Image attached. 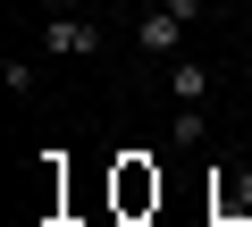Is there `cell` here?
Masks as SVG:
<instances>
[{
  "mask_svg": "<svg viewBox=\"0 0 252 227\" xmlns=\"http://www.w3.org/2000/svg\"><path fill=\"white\" fill-rule=\"evenodd\" d=\"M101 17H84V9H67V0H51L42 9V51L51 59H101Z\"/></svg>",
  "mask_w": 252,
  "mask_h": 227,
  "instance_id": "obj_1",
  "label": "cell"
},
{
  "mask_svg": "<svg viewBox=\"0 0 252 227\" xmlns=\"http://www.w3.org/2000/svg\"><path fill=\"white\" fill-rule=\"evenodd\" d=\"M126 34H135V51H143V59H177V51H185V17L168 9V0H160V9H143Z\"/></svg>",
  "mask_w": 252,
  "mask_h": 227,
  "instance_id": "obj_2",
  "label": "cell"
},
{
  "mask_svg": "<svg viewBox=\"0 0 252 227\" xmlns=\"http://www.w3.org/2000/svg\"><path fill=\"white\" fill-rule=\"evenodd\" d=\"M168 101H177V109H185V101H210V59L177 51V59H168Z\"/></svg>",
  "mask_w": 252,
  "mask_h": 227,
  "instance_id": "obj_3",
  "label": "cell"
},
{
  "mask_svg": "<svg viewBox=\"0 0 252 227\" xmlns=\"http://www.w3.org/2000/svg\"><path fill=\"white\" fill-rule=\"evenodd\" d=\"M152 202H160V168L126 160V168H118V210H152Z\"/></svg>",
  "mask_w": 252,
  "mask_h": 227,
  "instance_id": "obj_4",
  "label": "cell"
},
{
  "mask_svg": "<svg viewBox=\"0 0 252 227\" xmlns=\"http://www.w3.org/2000/svg\"><path fill=\"white\" fill-rule=\"evenodd\" d=\"M202 135H210V127H202V101H185L177 127H168V143H177V152H202Z\"/></svg>",
  "mask_w": 252,
  "mask_h": 227,
  "instance_id": "obj_5",
  "label": "cell"
},
{
  "mask_svg": "<svg viewBox=\"0 0 252 227\" xmlns=\"http://www.w3.org/2000/svg\"><path fill=\"white\" fill-rule=\"evenodd\" d=\"M0 76H9V93H34V84H42V67H34V59H17V51H9V67H0Z\"/></svg>",
  "mask_w": 252,
  "mask_h": 227,
  "instance_id": "obj_6",
  "label": "cell"
},
{
  "mask_svg": "<svg viewBox=\"0 0 252 227\" xmlns=\"http://www.w3.org/2000/svg\"><path fill=\"white\" fill-rule=\"evenodd\" d=\"M168 9H177L185 26H202V17H210V0H168Z\"/></svg>",
  "mask_w": 252,
  "mask_h": 227,
  "instance_id": "obj_7",
  "label": "cell"
}]
</instances>
